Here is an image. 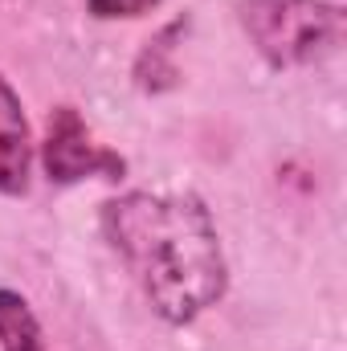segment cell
I'll use <instances>...</instances> for the list:
<instances>
[{"label":"cell","mask_w":347,"mask_h":351,"mask_svg":"<svg viewBox=\"0 0 347 351\" xmlns=\"http://www.w3.org/2000/svg\"><path fill=\"white\" fill-rule=\"evenodd\" d=\"M98 225L143 298L168 327H188L229 290L217 221L196 192H123L102 200Z\"/></svg>","instance_id":"1"},{"label":"cell","mask_w":347,"mask_h":351,"mask_svg":"<svg viewBox=\"0 0 347 351\" xmlns=\"http://www.w3.org/2000/svg\"><path fill=\"white\" fill-rule=\"evenodd\" d=\"M237 21L274 70L315 66L347 37V12L335 0H237Z\"/></svg>","instance_id":"2"},{"label":"cell","mask_w":347,"mask_h":351,"mask_svg":"<svg viewBox=\"0 0 347 351\" xmlns=\"http://www.w3.org/2000/svg\"><path fill=\"white\" fill-rule=\"evenodd\" d=\"M41 168L49 184H78V180H123L127 160L110 152L106 143L94 139L78 106L62 102L45 119V139H41Z\"/></svg>","instance_id":"3"},{"label":"cell","mask_w":347,"mask_h":351,"mask_svg":"<svg viewBox=\"0 0 347 351\" xmlns=\"http://www.w3.org/2000/svg\"><path fill=\"white\" fill-rule=\"evenodd\" d=\"M33 176V127L21 94L0 74V196H25Z\"/></svg>","instance_id":"4"},{"label":"cell","mask_w":347,"mask_h":351,"mask_svg":"<svg viewBox=\"0 0 347 351\" xmlns=\"http://www.w3.org/2000/svg\"><path fill=\"white\" fill-rule=\"evenodd\" d=\"M0 351H49L29 298L0 286Z\"/></svg>","instance_id":"5"},{"label":"cell","mask_w":347,"mask_h":351,"mask_svg":"<svg viewBox=\"0 0 347 351\" xmlns=\"http://www.w3.org/2000/svg\"><path fill=\"white\" fill-rule=\"evenodd\" d=\"M180 29H184V21H172L156 41H147V49L135 58V86L143 90V94H160V90L176 86V66H172V41L180 37Z\"/></svg>","instance_id":"6"},{"label":"cell","mask_w":347,"mask_h":351,"mask_svg":"<svg viewBox=\"0 0 347 351\" xmlns=\"http://www.w3.org/2000/svg\"><path fill=\"white\" fill-rule=\"evenodd\" d=\"M86 8L98 21H131V16L160 8V0H86Z\"/></svg>","instance_id":"7"}]
</instances>
